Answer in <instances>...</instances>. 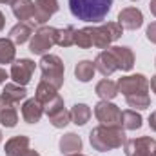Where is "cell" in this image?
I'll use <instances>...</instances> for the list:
<instances>
[{"label":"cell","instance_id":"obj_1","mask_svg":"<svg viewBox=\"0 0 156 156\" xmlns=\"http://www.w3.org/2000/svg\"><path fill=\"white\" fill-rule=\"evenodd\" d=\"M113 7V0H69V9L71 15L83 20V22H93L98 24L102 22Z\"/></svg>","mask_w":156,"mask_h":156},{"label":"cell","instance_id":"obj_2","mask_svg":"<svg viewBox=\"0 0 156 156\" xmlns=\"http://www.w3.org/2000/svg\"><path fill=\"white\" fill-rule=\"evenodd\" d=\"M89 142L94 151H113L125 144V129L122 125H98L91 131Z\"/></svg>","mask_w":156,"mask_h":156},{"label":"cell","instance_id":"obj_3","mask_svg":"<svg viewBox=\"0 0 156 156\" xmlns=\"http://www.w3.org/2000/svg\"><path fill=\"white\" fill-rule=\"evenodd\" d=\"M40 64L42 71V82L51 83L53 87L60 89L64 85V62L56 55H44Z\"/></svg>","mask_w":156,"mask_h":156},{"label":"cell","instance_id":"obj_4","mask_svg":"<svg viewBox=\"0 0 156 156\" xmlns=\"http://www.w3.org/2000/svg\"><path fill=\"white\" fill-rule=\"evenodd\" d=\"M91 35H93V47L109 49L111 44L123 35V27L118 22H107L104 26L91 27Z\"/></svg>","mask_w":156,"mask_h":156},{"label":"cell","instance_id":"obj_5","mask_svg":"<svg viewBox=\"0 0 156 156\" xmlns=\"http://www.w3.org/2000/svg\"><path fill=\"white\" fill-rule=\"evenodd\" d=\"M56 35H58V29L56 27H51V26H42L35 31V35L31 37L29 42V51L33 55H47V51L56 44Z\"/></svg>","mask_w":156,"mask_h":156},{"label":"cell","instance_id":"obj_6","mask_svg":"<svg viewBox=\"0 0 156 156\" xmlns=\"http://www.w3.org/2000/svg\"><path fill=\"white\" fill-rule=\"evenodd\" d=\"M125 156H156V140L151 136H140L123 144Z\"/></svg>","mask_w":156,"mask_h":156},{"label":"cell","instance_id":"obj_7","mask_svg":"<svg viewBox=\"0 0 156 156\" xmlns=\"http://www.w3.org/2000/svg\"><path fill=\"white\" fill-rule=\"evenodd\" d=\"M94 116H96V120H98L102 125H120L122 111H120V107L115 105L113 102L100 100V102L94 105Z\"/></svg>","mask_w":156,"mask_h":156},{"label":"cell","instance_id":"obj_8","mask_svg":"<svg viewBox=\"0 0 156 156\" xmlns=\"http://www.w3.org/2000/svg\"><path fill=\"white\" fill-rule=\"evenodd\" d=\"M35 62L29 60V58H20V60H15L11 64V71H9V76L15 80V83L18 85H27L31 82V76L35 73Z\"/></svg>","mask_w":156,"mask_h":156},{"label":"cell","instance_id":"obj_9","mask_svg":"<svg viewBox=\"0 0 156 156\" xmlns=\"http://www.w3.org/2000/svg\"><path fill=\"white\" fill-rule=\"evenodd\" d=\"M116 83H118V93H122L123 96L149 91V80L144 75H129V76L120 78Z\"/></svg>","mask_w":156,"mask_h":156},{"label":"cell","instance_id":"obj_10","mask_svg":"<svg viewBox=\"0 0 156 156\" xmlns=\"http://www.w3.org/2000/svg\"><path fill=\"white\" fill-rule=\"evenodd\" d=\"M118 24L123 29L136 31L144 26V15L138 7H125L118 13Z\"/></svg>","mask_w":156,"mask_h":156},{"label":"cell","instance_id":"obj_11","mask_svg":"<svg viewBox=\"0 0 156 156\" xmlns=\"http://www.w3.org/2000/svg\"><path fill=\"white\" fill-rule=\"evenodd\" d=\"M27 91L24 85L18 83H5L4 91L0 93V107H9L15 104H20V100H26Z\"/></svg>","mask_w":156,"mask_h":156},{"label":"cell","instance_id":"obj_12","mask_svg":"<svg viewBox=\"0 0 156 156\" xmlns=\"http://www.w3.org/2000/svg\"><path fill=\"white\" fill-rule=\"evenodd\" d=\"M94 69L102 75V76H111L115 71H118V66H116V60L113 56V53L109 49H104L102 53H98V56L94 58Z\"/></svg>","mask_w":156,"mask_h":156},{"label":"cell","instance_id":"obj_13","mask_svg":"<svg viewBox=\"0 0 156 156\" xmlns=\"http://www.w3.org/2000/svg\"><path fill=\"white\" fill-rule=\"evenodd\" d=\"M58 11V0H37L35 2V24H45Z\"/></svg>","mask_w":156,"mask_h":156},{"label":"cell","instance_id":"obj_14","mask_svg":"<svg viewBox=\"0 0 156 156\" xmlns=\"http://www.w3.org/2000/svg\"><path fill=\"white\" fill-rule=\"evenodd\" d=\"M109 51L113 53L115 60H116L118 69L122 71H131L134 66V55L131 51V47H122V45H113L109 47Z\"/></svg>","mask_w":156,"mask_h":156},{"label":"cell","instance_id":"obj_15","mask_svg":"<svg viewBox=\"0 0 156 156\" xmlns=\"http://www.w3.org/2000/svg\"><path fill=\"white\" fill-rule=\"evenodd\" d=\"M33 31H35V22H18L16 26L11 27L9 38L13 40L16 45H22V44H26L27 40L35 35Z\"/></svg>","mask_w":156,"mask_h":156},{"label":"cell","instance_id":"obj_16","mask_svg":"<svg viewBox=\"0 0 156 156\" xmlns=\"http://www.w3.org/2000/svg\"><path fill=\"white\" fill-rule=\"evenodd\" d=\"M44 115V105L40 104L37 98H29L22 105V118L27 123H38L40 118Z\"/></svg>","mask_w":156,"mask_h":156},{"label":"cell","instance_id":"obj_17","mask_svg":"<svg viewBox=\"0 0 156 156\" xmlns=\"http://www.w3.org/2000/svg\"><path fill=\"white\" fill-rule=\"evenodd\" d=\"M5 156H24L27 151H29V138L27 136H13L5 142Z\"/></svg>","mask_w":156,"mask_h":156},{"label":"cell","instance_id":"obj_18","mask_svg":"<svg viewBox=\"0 0 156 156\" xmlns=\"http://www.w3.org/2000/svg\"><path fill=\"white\" fill-rule=\"evenodd\" d=\"M13 15L20 22H31L35 16V2L33 0H15L11 4Z\"/></svg>","mask_w":156,"mask_h":156},{"label":"cell","instance_id":"obj_19","mask_svg":"<svg viewBox=\"0 0 156 156\" xmlns=\"http://www.w3.org/2000/svg\"><path fill=\"white\" fill-rule=\"evenodd\" d=\"M60 151H62V154H67V156L80 153L82 151V138L75 133L64 134L60 138Z\"/></svg>","mask_w":156,"mask_h":156},{"label":"cell","instance_id":"obj_20","mask_svg":"<svg viewBox=\"0 0 156 156\" xmlns=\"http://www.w3.org/2000/svg\"><path fill=\"white\" fill-rule=\"evenodd\" d=\"M94 93H96L102 100L111 102V100L118 94V83L113 82V80H109V78H104V80H100V82L96 83Z\"/></svg>","mask_w":156,"mask_h":156},{"label":"cell","instance_id":"obj_21","mask_svg":"<svg viewBox=\"0 0 156 156\" xmlns=\"http://www.w3.org/2000/svg\"><path fill=\"white\" fill-rule=\"evenodd\" d=\"M142 115L136 113L134 109H127V111H122V116H120V125L125 129V131H136L142 127Z\"/></svg>","mask_w":156,"mask_h":156},{"label":"cell","instance_id":"obj_22","mask_svg":"<svg viewBox=\"0 0 156 156\" xmlns=\"http://www.w3.org/2000/svg\"><path fill=\"white\" fill-rule=\"evenodd\" d=\"M56 91H58V89H56V87H53L51 83L40 82L38 85H37V93H35V98H37L40 104L45 107L49 102H53V100L58 96V93H56Z\"/></svg>","mask_w":156,"mask_h":156},{"label":"cell","instance_id":"obj_23","mask_svg":"<svg viewBox=\"0 0 156 156\" xmlns=\"http://www.w3.org/2000/svg\"><path fill=\"white\" fill-rule=\"evenodd\" d=\"M94 73H96V69H94V64L91 60H80L75 66V76H76V80L83 82V83L91 82Z\"/></svg>","mask_w":156,"mask_h":156},{"label":"cell","instance_id":"obj_24","mask_svg":"<svg viewBox=\"0 0 156 156\" xmlns=\"http://www.w3.org/2000/svg\"><path fill=\"white\" fill-rule=\"evenodd\" d=\"M69 113H71V122L76 123V125H85V123L89 122L91 115H93L91 107L85 105V104H75Z\"/></svg>","mask_w":156,"mask_h":156},{"label":"cell","instance_id":"obj_25","mask_svg":"<svg viewBox=\"0 0 156 156\" xmlns=\"http://www.w3.org/2000/svg\"><path fill=\"white\" fill-rule=\"evenodd\" d=\"M15 42L11 38H0V64H13L15 62Z\"/></svg>","mask_w":156,"mask_h":156},{"label":"cell","instance_id":"obj_26","mask_svg":"<svg viewBox=\"0 0 156 156\" xmlns=\"http://www.w3.org/2000/svg\"><path fill=\"white\" fill-rule=\"evenodd\" d=\"M125 102H127V105L129 107H133L134 111L136 109H147L149 105H151V98H149V94L147 93H134V94H129V96H125Z\"/></svg>","mask_w":156,"mask_h":156},{"label":"cell","instance_id":"obj_27","mask_svg":"<svg viewBox=\"0 0 156 156\" xmlns=\"http://www.w3.org/2000/svg\"><path fill=\"white\" fill-rule=\"evenodd\" d=\"M75 33H76V29L73 26H67L64 29H58L56 45H60V47H71V45H75Z\"/></svg>","mask_w":156,"mask_h":156},{"label":"cell","instance_id":"obj_28","mask_svg":"<svg viewBox=\"0 0 156 156\" xmlns=\"http://www.w3.org/2000/svg\"><path fill=\"white\" fill-rule=\"evenodd\" d=\"M75 45L80 49H89L93 47V35H91V27H82L76 29L75 33Z\"/></svg>","mask_w":156,"mask_h":156},{"label":"cell","instance_id":"obj_29","mask_svg":"<svg viewBox=\"0 0 156 156\" xmlns=\"http://www.w3.org/2000/svg\"><path fill=\"white\" fill-rule=\"evenodd\" d=\"M18 122V113L13 105L9 107H0V123L4 127H15Z\"/></svg>","mask_w":156,"mask_h":156},{"label":"cell","instance_id":"obj_30","mask_svg":"<svg viewBox=\"0 0 156 156\" xmlns=\"http://www.w3.org/2000/svg\"><path fill=\"white\" fill-rule=\"evenodd\" d=\"M49 122H51L53 127H56V129H64V127L71 122V113L66 111V107H64V109H60L58 113H55L53 116H49Z\"/></svg>","mask_w":156,"mask_h":156},{"label":"cell","instance_id":"obj_31","mask_svg":"<svg viewBox=\"0 0 156 156\" xmlns=\"http://www.w3.org/2000/svg\"><path fill=\"white\" fill-rule=\"evenodd\" d=\"M60 109H64V100H62V96L58 94L53 102H49L45 107H44V113L47 115V116H53L55 113H58Z\"/></svg>","mask_w":156,"mask_h":156},{"label":"cell","instance_id":"obj_32","mask_svg":"<svg viewBox=\"0 0 156 156\" xmlns=\"http://www.w3.org/2000/svg\"><path fill=\"white\" fill-rule=\"evenodd\" d=\"M145 35H147V40H149V42L156 44V22H151V24L147 26V31H145Z\"/></svg>","mask_w":156,"mask_h":156},{"label":"cell","instance_id":"obj_33","mask_svg":"<svg viewBox=\"0 0 156 156\" xmlns=\"http://www.w3.org/2000/svg\"><path fill=\"white\" fill-rule=\"evenodd\" d=\"M149 127H151V129L156 133V111L151 115V116H149Z\"/></svg>","mask_w":156,"mask_h":156},{"label":"cell","instance_id":"obj_34","mask_svg":"<svg viewBox=\"0 0 156 156\" xmlns=\"http://www.w3.org/2000/svg\"><path fill=\"white\" fill-rule=\"evenodd\" d=\"M7 78H9V75H7V71L0 67V83H4V82H5Z\"/></svg>","mask_w":156,"mask_h":156},{"label":"cell","instance_id":"obj_35","mask_svg":"<svg viewBox=\"0 0 156 156\" xmlns=\"http://www.w3.org/2000/svg\"><path fill=\"white\" fill-rule=\"evenodd\" d=\"M149 87L153 89V93L156 94V75H154L153 78H151V82H149Z\"/></svg>","mask_w":156,"mask_h":156},{"label":"cell","instance_id":"obj_36","mask_svg":"<svg viewBox=\"0 0 156 156\" xmlns=\"http://www.w3.org/2000/svg\"><path fill=\"white\" fill-rule=\"evenodd\" d=\"M149 9H151V13L156 16V0H151V4H149Z\"/></svg>","mask_w":156,"mask_h":156},{"label":"cell","instance_id":"obj_37","mask_svg":"<svg viewBox=\"0 0 156 156\" xmlns=\"http://www.w3.org/2000/svg\"><path fill=\"white\" fill-rule=\"evenodd\" d=\"M4 26H5V16H4V13L0 11V31L4 29Z\"/></svg>","mask_w":156,"mask_h":156},{"label":"cell","instance_id":"obj_38","mask_svg":"<svg viewBox=\"0 0 156 156\" xmlns=\"http://www.w3.org/2000/svg\"><path fill=\"white\" fill-rule=\"evenodd\" d=\"M24 156H40V154L37 153V151H31V149H29V151H27V153H26Z\"/></svg>","mask_w":156,"mask_h":156},{"label":"cell","instance_id":"obj_39","mask_svg":"<svg viewBox=\"0 0 156 156\" xmlns=\"http://www.w3.org/2000/svg\"><path fill=\"white\" fill-rule=\"evenodd\" d=\"M13 2H15V0H0V4H9V5H11Z\"/></svg>","mask_w":156,"mask_h":156},{"label":"cell","instance_id":"obj_40","mask_svg":"<svg viewBox=\"0 0 156 156\" xmlns=\"http://www.w3.org/2000/svg\"><path fill=\"white\" fill-rule=\"evenodd\" d=\"M71 156H85V154H80V153H76V154H71Z\"/></svg>","mask_w":156,"mask_h":156},{"label":"cell","instance_id":"obj_41","mask_svg":"<svg viewBox=\"0 0 156 156\" xmlns=\"http://www.w3.org/2000/svg\"><path fill=\"white\" fill-rule=\"evenodd\" d=\"M0 142H2V133H0Z\"/></svg>","mask_w":156,"mask_h":156},{"label":"cell","instance_id":"obj_42","mask_svg":"<svg viewBox=\"0 0 156 156\" xmlns=\"http://www.w3.org/2000/svg\"><path fill=\"white\" fill-rule=\"evenodd\" d=\"M133 2H136V0H133Z\"/></svg>","mask_w":156,"mask_h":156},{"label":"cell","instance_id":"obj_43","mask_svg":"<svg viewBox=\"0 0 156 156\" xmlns=\"http://www.w3.org/2000/svg\"><path fill=\"white\" fill-rule=\"evenodd\" d=\"M154 64H156V60H154Z\"/></svg>","mask_w":156,"mask_h":156}]
</instances>
